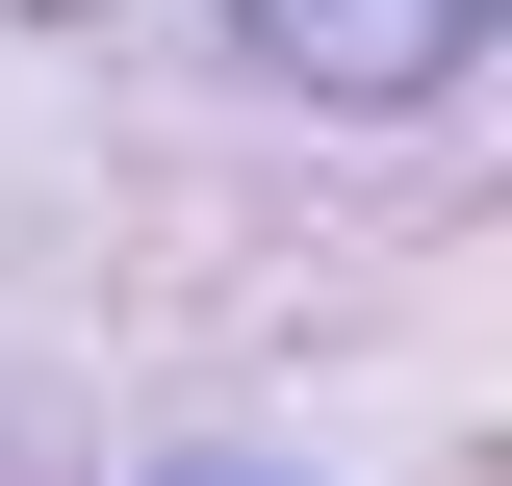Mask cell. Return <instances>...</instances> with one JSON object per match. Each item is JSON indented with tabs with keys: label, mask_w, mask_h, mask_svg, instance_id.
I'll use <instances>...</instances> for the list:
<instances>
[{
	"label": "cell",
	"mask_w": 512,
	"mask_h": 486,
	"mask_svg": "<svg viewBox=\"0 0 512 486\" xmlns=\"http://www.w3.org/2000/svg\"><path fill=\"white\" fill-rule=\"evenodd\" d=\"M282 77H333V103H410V77H461L487 52V0H231Z\"/></svg>",
	"instance_id": "1"
}]
</instances>
